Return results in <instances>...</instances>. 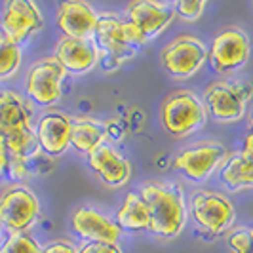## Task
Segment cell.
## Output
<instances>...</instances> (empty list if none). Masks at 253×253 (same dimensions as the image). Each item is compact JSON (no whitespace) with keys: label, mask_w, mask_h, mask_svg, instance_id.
<instances>
[{"label":"cell","mask_w":253,"mask_h":253,"mask_svg":"<svg viewBox=\"0 0 253 253\" xmlns=\"http://www.w3.org/2000/svg\"><path fill=\"white\" fill-rule=\"evenodd\" d=\"M171 6H173V12L177 13L181 19H185V21H196L202 15V12L206 10L208 4L204 0H177Z\"/></svg>","instance_id":"d4e9b609"},{"label":"cell","mask_w":253,"mask_h":253,"mask_svg":"<svg viewBox=\"0 0 253 253\" xmlns=\"http://www.w3.org/2000/svg\"><path fill=\"white\" fill-rule=\"evenodd\" d=\"M29 127H33V124H31V111L25 101L13 91H2L0 93V139Z\"/></svg>","instance_id":"ac0fdd59"},{"label":"cell","mask_w":253,"mask_h":253,"mask_svg":"<svg viewBox=\"0 0 253 253\" xmlns=\"http://www.w3.org/2000/svg\"><path fill=\"white\" fill-rule=\"evenodd\" d=\"M250 127H252V131H253V114H252V118H250Z\"/></svg>","instance_id":"f546056e"},{"label":"cell","mask_w":253,"mask_h":253,"mask_svg":"<svg viewBox=\"0 0 253 253\" xmlns=\"http://www.w3.org/2000/svg\"><path fill=\"white\" fill-rule=\"evenodd\" d=\"M42 25V12L33 0H10L0 13V33L17 46L38 33Z\"/></svg>","instance_id":"30bf717a"},{"label":"cell","mask_w":253,"mask_h":253,"mask_svg":"<svg viewBox=\"0 0 253 253\" xmlns=\"http://www.w3.org/2000/svg\"><path fill=\"white\" fill-rule=\"evenodd\" d=\"M107 126L91 118H73L71 120V145L82 154L93 152L107 139Z\"/></svg>","instance_id":"d6986e66"},{"label":"cell","mask_w":253,"mask_h":253,"mask_svg":"<svg viewBox=\"0 0 253 253\" xmlns=\"http://www.w3.org/2000/svg\"><path fill=\"white\" fill-rule=\"evenodd\" d=\"M40 215L35 192L25 185H12L0 194V227L10 234L27 232Z\"/></svg>","instance_id":"277c9868"},{"label":"cell","mask_w":253,"mask_h":253,"mask_svg":"<svg viewBox=\"0 0 253 253\" xmlns=\"http://www.w3.org/2000/svg\"><path fill=\"white\" fill-rule=\"evenodd\" d=\"M227 158L228 152L221 143H200L179 152L173 168L190 181H206Z\"/></svg>","instance_id":"8fae6325"},{"label":"cell","mask_w":253,"mask_h":253,"mask_svg":"<svg viewBox=\"0 0 253 253\" xmlns=\"http://www.w3.org/2000/svg\"><path fill=\"white\" fill-rule=\"evenodd\" d=\"M0 253H42V248L31 234L17 232L10 234L8 240L0 246Z\"/></svg>","instance_id":"603a6c76"},{"label":"cell","mask_w":253,"mask_h":253,"mask_svg":"<svg viewBox=\"0 0 253 253\" xmlns=\"http://www.w3.org/2000/svg\"><path fill=\"white\" fill-rule=\"evenodd\" d=\"M221 179L230 190L253 189V158L244 152H234L221 169Z\"/></svg>","instance_id":"ffe728a7"},{"label":"cell","mask_w":253,"mask_h":253,"mask_svg":"<svg viewBox=\"0 0 253 253\" xmlns=\"http://www.w3.org/2000/svg\"><path fill=\"white\" fill-rule=\"evenodd\" d=\"M78 253H122L118 244H109V242H89L84 244Z\"/></svg>","instance_id":"484cf974"},{"label":"cell","mask_w":253,"mask_h":253,"mask_svg":"<svg viewBox=\"0 0 253 253\" xmlns=\"http://www.w3.org/2000/svg\"><path fill=\"white\" fill-rule=\"evenodd\" d=\"M116 225L124 230H149L151 228V215L147 204L143 202L139 194L129 192L122 208L116 213Z\"/></svg>","instance_id":"44dd1931"},{"label":"cell","mask_w":253,"mask_h":253,"mask_svg":"<svg viewBox=\"0 0 253 253\" xmlns=\"http://www.w3.org/2000/svg\"><path fill=\"white\" fill-rule=\"evenodd\" d=\"M55 59L65 69V73L84 75L99 61V51L91 40L63 37L55 46Z\"/></svg>","instance_id":"9a60e30c"},{"label":"cell","mask_w":253,"mask_h":253,"mask_svg":"<svg viewBox=\"0 0 253 253\" xmlns=\"http://www.w3.org/2000/svg\"><path fill=\"white\" fill-rule=\"evenodd\" d=\"M151 215V232L162 238H175L187 223V206L177 185L147 183L139 190Z\"/></svg>","instance_id":"6da1fadb"},{"label":"cell","mask_w":253,"mask_h":253,"mask_svg":"<svg viewBox=\"0 0 253 253\" xmlns=\"http://www.w3.org/2000/svg\"><path fill=\"white\" fill-rule=\"evenodd\" d=\"M21 65V46L0 33V80L12 78Z\"/></svg>","instance_id":"7402d4cb"},{"label":"cell","mask_w":253,"mask_h":253,"mask_svg":"<svg viewBox=\"0 0 253 253\" xmlns=\"http://www.w3.org/2000/svg\"><path fill=\"white\" fill-rule=\"evenodd\" d=\"M253 89L248 84L215 82L206 88V103L217 122H236L246 114V103Z\"/></svg>","instance_id":"9c48e42d"},{"label":"cell","mask_w":253,"mask_h":253,"mask_svg":"<svg viewBox=\"0 0 253 253\" xmlns=\"http://www.w3.org/2000/svg\"><path fill=\"white\" fill-rule=\"evenodd\" d=\"M0 240H2V227H0Z\"/></svg>","instance_id":"4dcf8cb0"},{"label":"cell","mask_w":253,"mask_h":253,"mask_svg":"<svg viewBox=\"0 0 253 253\" xmlns=\"http://www.w3.org/2000/svg\"><path fill=\"white\" fill-rule=\"evenodd\" d=\"M95 42H97V51L101 53L103 67L107 71L118 69L127 59L135 55V51L145 44L135 27L129 21L120 19L114 13H101L95 27Z\"/></svg>","instance_id":"7a4b0ae2"},{"label":"cell","mask_w":253,"mask_h":253,"mask_svg":"<svg viewBox=\"0 0 253 253\" xmlns=\"http://www.w3.org/2000/svg\"><path fill=\"white\" fill-rule=\"evenodd\" d=\"M190 215L196 227L208 234H223L234 225V206L213 190H198L190 198Z\"/></svg>","instance_id":"5b68a950"},{"label":"cell","mask_w":253,"mask_h":253,"mask_svg":"<svg viewBox=\"0 0 253 253\" xmlns=\"http://www.w3.org/2000/svg\"><path fill=\"white\" fill-rule=\"evenodd\" d=\"M42 253H78V250H76L73 244H69V242L53 240L48 246L42 248Z\"/></svg>","instance_id":"4316f807"},{"label":"cell","mask_w":253,"mask_h":253,"mask_svg":"<svg viewBox=\"0 0 253 253\" xmlns=\"http://www.w3.org/2000/svg\"><path fill=\"white\" fill-rule=\"evenodd\" d=\"M8 177V152L4 143L0 141V179Z\"/></svg>","instance_id":"83f0119b"},{"label":"cell","mask_w":253,"mask_h":253,"mask_svg":"<svg viewBox=\"0 0 253 253\" xmlns=\"http://www.w3.org/2000/svg\"><path fill=\"white\" fill-rule=\"evenodd\" d=\"M99 13L86 2H61L57 10V27L65 38L89 40L95 33Z\"/></svg>","instance_id":"4fadbf2b"},{"label":"cell","mask_w":253,"mask_h":253,"mask_svg":"<svg viewBox=\"0 0 253 253\" xmlns=\"http://www.w3.org/2000/svg\"><path fill=\"white\" fill-rule=\"evenodd\" d=\"M162 124L173 137H185L206 124V107L189 89L171 93L162 105Z\"/></svg>","instance_id":"3957f363"},{"label":"cell","mask_w":253,"mask_h":253,"mask_svg":"<svg viewBox=\"0 0 253 253\" xmlns=\"http://www.w3.org/2000/svg\"><path fill=\"white\" fill-rule=\"evenodd\" d=\"M126 13L127 21L135 27L143 42H149L154 37H158L164 29L169 27V23L175 17L173 6L162 4V2H152V0L131 2L127 6Z\"/></svg>","instance_id":"7c38bea8"},{"label":"cell","mask_w":253,"mask_h":253,"mask_svg":"<svg viewBox=\"0 0 253 253\" xmlns=\"http://www.w3.org/2000/svg\"><path fill=\"white\" fill-rule=\"evenodd\" d=\"M244 154L246 156H250V158H253V131H250L248 135H246V139H244Z\"/></svg>","instance_id":"f1b7e54d"},{"label":"cell","mask_w":253,"mask_h":253,"mask_svg":"<svg viewBox=\"0 0 253 253\" xmlns=\"http://www.w3.org/2000/svg\"><path fill=\"white\" fill-rule=\"evenodd\" d=\"M35 131L40 151L50 156L63 154L71 145V118L63 113L51 111L40 116Z\"/></svg>","instance_id":"2e32d148"},{"label":"cell","mask_w":253,"mask_h":253,"mask_svg":"<svg viewBox=\"0 0 253 253\" xmlns=\"http://www.w3.org/2000/svg\"><path fill=\"white\" fill-rule=\"evenodd\" d=\"M227 244L232 253H253V228H236L234 232H230Z\"/></svg>","instance_id":"cb8c5ba5"},{"label":"cell","mask_w":253,"mask_h":253,"mask_svg":"<svg viewBox=\"0 0 253 253\" xmlns=\"http://www.w3.org/2000/svg\"><path fill=\"white\" fill-rule=\"evenodd\" d=\"M65 75V69L55 57H44L37 61L29 69L25 78V91L29 99L38 107L55 105L61 97Z\"/></svg>","instance_id":"52a82bcc"},{"label":"cell","mask_w":253,"mask_h":253,"mask_svg":"<svg viewBox=\"0 0 253 253\" xmlns=\"http://www.w3.org/2000/svg\"><path fill=\"white\" fill-rule=\"evenodd\" d=\"M206 59H208V48L196 37H177L169 44H166L160 55L166 73L177 80H185L196 75L200 67L206 63Z\"/></svg>","instance_id":"8992f818"},{"label":"cell","mask_w":253,"mask_h":253,"mask_svg":"<svg viewBox=\"0 0 253 253\" xmlns=\"http://www.w3.org/2000/svg\"><path fill=\"white\" fill-rule=\"evenodd\" d=\"M89 168L109 187H122L131 177V166L114 147L103 143L88 154Z\"/></svg>","instance_id":"5bb4252c"},{"label":"cell","mask_w":253,"mask_h":253,"mask_svg":"<svg viewBox=\"0 0 253 253\" xmlns=\"http://www.w3.org/2000/svg\"><path fill=\"white\" fill-rule=\"evenodd\" d=\"M208 59L213 71L221 75L238 71L250 59V38L240 29L228 27L213 38L208 50Z\"/></svg>","instance_id":"ba28073f"},{"label":"cell","mask_w":253,"mask_h":253,"mask_svg":"<svg viewBox=\"0 0 253 253\" xmlns=\"http://www.w3.org/2000/svg\"><path fill=\"white\" fill-rule=\"evenodd\" d=\"M73 228L82 240L89 242H109L116 244L120 238V228L109 217H105L93 208H80L73 213Z\"/></svg>","instance_id":"e0dca14e"}]
</instances>
